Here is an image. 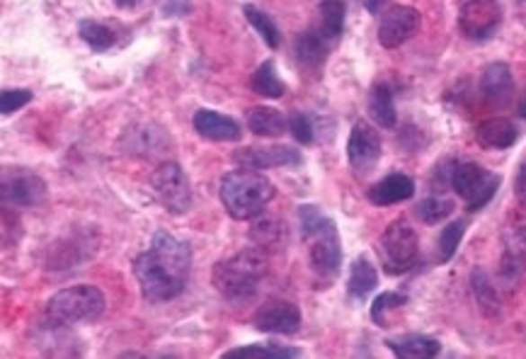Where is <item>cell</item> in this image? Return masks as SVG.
<instances>
[{
    "label": "cell",
    "mask_w": 526,
    "mask_h": 359,
    "mask_svg": "<svg viewBox=\"0 0 526 359\" xmlns=\"http://www.w3.org/2000/svg\"><path fill=\"white\" fill-rule=\"evenodd\" d=\"M192 250L168 231H156L151 246L134 260V277L146 301H173L190 280Z\"/></svg>",
    "instance_id": "cell-1"
},
{
    "label": "cell",
    "mask_w": 526,
    "mask_h": 359,
    "mask_svg": "<svg viewBox=\"0 0 526 359\" xmlns=\"http://www.w3.org/2000/svg\"><path fill=\"white\" fill-rule=\"evenodd\" d=\"M299 221H301V236L308 243V257H311L313 272L320 280H335L340 265H343V243L333 219H327L318 207L301 204L299 207Z\"/></svg>",
    "instance_id": "cell-2"
},
{
    "label": "cell",
    "mask_w": 526,
    "mask_h": 359,
    "mask_svg": "<svg viewBox=\"0 0 526 359\" xmlns=\"http://www.w3.org/2000/svg\"><path fill=\"white\" fill-rule=\"evenodd\" d=\"M264 274H267V260L263 247H245L236 256L218 260L214 265L211 282L226 301L247 303L257 294Z\"/></svg>",
    "instance_id": "cell-3"
},
{
    "label": "cell",
    "mask_w": 526,
    "mask_h": 359,
    "mask_svg": "<svg viewBox=\"0 0 526 359\" xmlns=\"http://www.w3.org/2000/svg\"><path fill=\"white\" fill-rule=\"evenodd\" d=\"M221 204L236 221H250L264 211V207L274 200V184L270 177L253 168L226 173L218 183Z\"/></svg>",
    "instance_id": "cell-4"
},
{
    "label": "cell",
    "mask_w": 526,
    "mask_h": 359,
    "mask_svg": "<svg viewBox=\"0 0 526 359\" xmlns=\"http://www.w3.org/2000/svg\"><path fill=\"white\" fill-rule=\"evenodd\" d=\"M104 294L93 284H76L61 289L47 303V316L57 326H78L95 323L104 313Z\"/></svg>",
    "instance_id": "cell-5"
},
{
    "label": "cell",
    "mask_w": 526,
    "mask_h": 359,
    "mask_svg": "<svg viewBox=\"0 0 526 359\" xmlns=\"http://www.w3.org/2000/svg\"><path fill=\"white\" fill-rule=\"evenodd\" d=\"M420 253L417 233L406 219H396L379 238V256L388 274H403L415 265Z\"/></svg>",
    "instance_id": "cell-6"
},
{
    "label": "cell",
    "mask_w": 526,
    "mask_h": 359,
    "mask_svg": "<svg viewBox=\"0 0 526 359\" xmlns=\"http://www.w3.org/2000/svg\"><path fill=\"white\" fill-rule=\"evenodd\" d=\"M451 187L470 211H478L495 197V192L500 187V175L480 168L478 163H456L451 173Z\"/></svg>",
    "instance_id": "cell-7"
},
{
    "label": "cell",
    "mask_w": 526,
    "mask_h": 359,
    "mask_svg": "<svg viewBox=\"0 0 526 359\" xmlns=\"http://www.w3.org/2000/svg\"><path fill=\"white\" fill-rule=\"evenodd\" d=\"M153 194L160 202V207L175 216L187 214L192 207L190 177L173 160H165L153 173Z\"/></svg>",
    "instance_id": "cell-8"
},
{
    "label": "cell",
    "mask_w": 526,
    "mask_h": 359,
    "mask_svg": "<svg viewBox=\"0 0 526 359\" xmlns=\"http://www.w3.org/2000/svg\"><path fill=\"white\" fill-rule=\"evenodd\" d=\"M47 183L37 173L24 168H5L3 170V183H0V197L3 207L32 209L40 207L47 200Z\"/></svg>",
    "instance_id": "cell-9"
},
{
    "label": "cell",
    "mask_w": 526,
    "mask_h": 359,
    "mask_svg": "<svg viewBox=\"0 0 526 359\" xmlns=\"http://www.w3.org/2000/svg\"><path fill=\"white\" fill-rule=\"evenodd\" d=\"M503 24V5L497 0H466L459 13L461 32L473 41H483Z\"/></svg>",
    "instance_id": "cell-10"
},
{
    "label": "cell",
    "mask_w": 526,
    "mask_h": 359,
    "mask_svg": "<svg viewBox=\"0 0 526 359\" xmlns=\"http://www.w3.org/2000/svg\"><path fill=\"white\" fill-rule=\"evenodd\" d=\"M381 136L367 121H357L352 127L350 141H347V158H350L352 170L359 177H367L374 173L376 163L381 160Z\"/></svg>",
    "instance_id": "cell-11"
},
{
    "label": "cell",
    "mask_w": 526,
    "mask_h": 359,
    "mask_svg": "<svg viewBox=\"0 0 526 359\" xmlns=\"http://www.w3.org/2000/svg\"><path fill=\"white\" fill-rule=\"evenodd\" d=\"M253 326L260 333H272V336H294L301 330V311L299 306L284 299H270L264 301L253 316Z\"/></svg>",
    "instance_id": "cell-12"
},
{
    "label": "cell",
    "mask_w": 526,
    "mask_h": 359,
    "mask_svg": "<svg viewBox=\"0 0 526 359\" xmlns=\"http://www.w3.org/2000/svg\"><path fill=\"white\" fill-rule=\"evenodd\" d=\"M420 10H415L413 5H391L381 15L379 22V41L383 49H398L400 44H406L420 27Z\"/></svg>",
    "instance_id": "cell-13"
},
{
    "label": "cell",
    "mask_w": 526,
    "mask_h": 359,
    "mask_svg": "<svg viewBox=\"0 0 526 359\" xmlns=\"http://www.w3.org/2000/svg\"><path fill=\"white\" fill-rule=\"evenodd\" d=\"M236 163L253 170L299 168L303 158L291 146H250L236 153Z\"/></svg>",
    "instance_id": "cell-14"
},
{
    "label": "cell",
    "mask_w": 526,
    "mask_h": 359,
    "mask_svg": "<svg viewBox=\"0 0 526 359\" xmlns=\"http://www.w3.org/2000/svg\"><path fill=\"white\" fill-rule=\"evenodd\" d=\"M480 93L486 97V103L497 110L507 107L514 97V78H512L510 66L503 61L486 66V71L480 76Z\"/></svg>",
    "instance_id": "cell-15"
},
{
    "label": "cell",
    "mask_w": 526,
    "mask_h": 359,
    "mask_svg": "<svg viewBox=\"0 0 526 359\" xmlns=\"http://www.w3.org/2000/svg\"><path fill=\"white\" fill-rule=\"evenodd\" d=\"M197 134L209 141H218V144H231V141H240L243 129L233 117L216 112V110H200L192 120Z\"/></svg>",
    "instance_id": "cell-16"
},
{
    "label": "cell",
    "mask_w": 526,
    "mask_h": 359,
    "mask_svg": "<svg viewBox=\"0 0 526 359\" xmlns=\"http://www.w3.org/2000/svg\"><path fill=\"white\" fill-rule=\"evenodd\" d=\"M415 194L413 177L403 175V173H393L386 175L383 180L369 190V202L374 207H391V204H400V202L410 200Z\"/></svg>",
    "instance_id": "cell-17"
},
{
    "label": "cell",
    "mask_w": 526,
    "mask_h": 359,
    "mask_svg": "<svg viewBox=\"0 0 526 359\" xmlns=\"http://www.w3.org/2000/svg\"><path fill=\"white\" fill-rule=\"evenodd\" d=\"M517 127L504 117H490V120L480 121L476 129V141L483 148H495V151H503L517 144Z\"/></svg>",
    "instance_id": "cell-18"
},
{
    "label": "cell",
    "mask_w": 526,
    "mask_h": 359,
    "mask_svg": "<svg viewBox=\"0 0 526 359\" xmlns=\"http://www.w3.org/2000/svg\"><path fill=\"white\" fill-rule=\"evenodd\" d=\"M386 347H388L396 357L403 359H432L441 352L439 340H434V337L430 336H420V333L396 337V340H386Z\"/></svg>",
    "instance_id": "cell-19"
},
{
    "label": "cell",
    "mask_w": 526,
    "mask_h": 359,
    "mask_svg": "<svg viewBox=\"0 0 526 359\" xmlns=\"http://www.w3.org/2000/svg\"><path fill=\"white\" fill-rule=\"evenodd\" d=\"M376 287H379V270H376V265L367 256L354 257V263L350 267V280H347V292H350L352 299L364 301Z\"/></svg>",
    "instance_id": "cell-20"
},
{
    "label": "cell",
    "mask_w": 526,
    "mask_h": 359,
    "mask_svg": "<svg viewBox=\"0 0 526 359\" xmlns=\"http://www.w3.org/2000/svg\"><path fill=\"white\" fill-rule=\"evenodd\" d=\"M245 124L247 129L253 131L255 136H281L284 134V129H289V120L280 110H274V107H250L245 114Z\"/></svg>",
    "instance_id": "cell-21"
},
{
    "label": "cell",
    "mask_w": 526,
    "mask_h": 359,
    "mask_svg": "<svg viewBox=\"0 0 526 359\" xmlns=\"http://www.w3.org/2000/svg\"><path fill=\"white\" fill-rule=\"evenodd\" d=\"M470 289H473V296H476V303L480 306V311L495 319L500 309H503V303H500V294H497V287L490 280V274H487L483 267H476V270L470 272Z\"/></svg>",
    "instance_id": "cell-22"
},
{
    "label": "cell",
    "mask_w": 526,
    "mask_h": 359,
    "mask_svg": "<svg viewBox=\"0 0 526 359\" xmlns=\"http://www.w3.org/2000/svg\"><path fill=\"white\" fill-rule=\"evenodd\" d=\"M369 114L381 129L396 127L398 114H396V104H393V93L386 83H379L369 93Z\"/></svg>",
    "instance_id": "cell-23"
},
{
    "label": "cell",
    "mask_w": 526,
    "mask_h": 359,
    "mask_svg": "<svg viewBox=\"0 0 526 359\" xmlns=\"http://www.w3.org/2000/svg\"><path fill=\"white\" fill-rule=\"evenodd\" d=\"M250 85H253V90H255L257 95L267 97V100H280V97H284V93H287V85H284V80L280 78L274 61H264V64L257 66V71L253 73Z\"/></svg>",
    "instance_id": "cell-24"
},
{
    "label": "cell",
    "mask_w": 526,
    "mask_h": 359,
    "mask_svg": "<svg viewBox=\"0 0 526 359\" xmlns=\"http://www.w3.org/2000/svg\"><path fill=\"white\" fill-rule=\"evenodd\" d=\"M294 51L299 61L308 68H318L323 61H325L327 47H325V37L320 32H303L296 37Z\"/></svg>",
    "instance_id": "cell-25"
},
{
    "label": "cell",
    "mask_w": 526,
    "mask_h": 359,
    "mask_svg": "<svg viewBox=\"0 0 526 359\" xmlns=\"http://www.w3.org/2000/svg\"><path fill=\"white\" fill-rule=\"evenodd\" d=\"M301 350L294 347H284V345H245V347H236V350L224 352V359H243V357H264V359H287V357H301Z\"/></svg>",
    "instance_id": "cell-26"
},
{
    "label": "cell",
    "mask_w": 526,
    "mask_h": 359,
    "mask_svg": "<svg viewBox=\"0 0 526 359\" xmlns=\"http://www.w3.org/2000/svg\"><path fill=\"white\" fill-rule=\"evenodd\" d=\"M344 27L343 0H323L320 3V34L330 41L340 40Z\"/></svg>",
    "instance_id": "cell-27"
},
{
    "label": "cell",
    "mask_w": 526,
    "mask_h": 359,
    "mask_svg": "<svg viewBox=\"0 0 526 359\" xmlns=\"http://www.w3.org/2000/svg\"><path fill=\"white\" fill-rule=\"evenodd\" d=\"M243 15H245L247 22L255 27L257 34L263 37L267 47L280 49L281 44L280 30H277V24H274V20H272L267 13H263V10L255 8V5H243Z\"/></svg>",
    "instance_id": "cell-28"
},
{
    "label": "cell",
    "mask_w": 526,
    "mask_h": 359,
    "mask_svg": "<svg viewBox=\"0 0 526 359\" xmlns=\"http://www.w3.org/2000/svg\"><path fill=\"white\" fill-rule=\"evenodd\" d=\"M80 40L85 41L93 51H107L114 44V32L110 27L95 22V20H83L78 24Z\"/></svg>",
    "instance_id": "cell-29"
},
{
    "label": "cell",
    "mask_w": 526,
    "mask_h": 359,
    "mask_svg": "<svg viewBox=\"0 0 526 359\" xmlns=\"http://www.w3.org/2000/svg\"><path fill=\"white\" fill-rule=\"evenodd\" d=\"M415 214L420 216V221H424V224H441L447 216L454 214V202L447 197H427L415 207Z\"/></svg>",
    "instance_id": "cell-30"
},
{
    "label": "cell",
    "mask_w": 526,
    "mask_h": 359,
    "mask_svg": "<svg viewBox=\"0 0 526 359\" xmlns=\"http://www.w3.org/2000/svg\"><path fill=\"white\" fill-rule=\"evenodd\" d=\"M463 233H466V221L463 219L451 221V224L441 229V233H439V260L441 263H449L454 257V253L461 246Z\"/></svg>",
    "instance_id": "cell-31"
},
{
    "label": "cell",
    "mask_w": 526,
    "mask_h": 359,
    "mask_svg": "<svg viewBox=\"0 0 526 359\" xmlns=\"http://www.w3.org/2000/svg\"><path fill=\"white\" fill-rule=\"evenodd\" d=\"M407 303V299L403 294H396V292H383V294H379L374 299V303H371V319H374V323H379V326H386V313L391 311H398V309H403Z\"/></svg>",
    "instance_id": "cell-32"
},
{
    "label": "cell",
    "mask_w": 526,
    "mask_h": 359,
    "mask_svg": "<svg viewBox=\"0 0 526 359\" xmlns=\"http://www.w3.org/2000/svg\"><path fill=\"white\" fill-rule=\"evenodd\" d=\"M27 103H32V90L13 88L0 93V112L5 114V117L15 114L17 110H22Z\"/></svg>",
    "instance_id": "cell-33"
},
{
    "label": "cell",
    "mask_w": 526,
    "mask_h": 359,
    "mask_svg": "<svg viewBox=\"0 0 526 359\" xmlns=\"http://www.w3.org/2000/svg\"><path fill=\"white\" fill-rule=\"evenodd\" d=\"M289 131H291V136L299 144L308 146L313 141V124L303 112H294L289 117Z\"/></svg>",
    "instance_id": "cell-34"
},
{
    "label": "cell",
    "mask_w": 526,
    "mask_h": 359,
    "mask_svg": "<svg viewBox=\"0 0 526 359\" xmlns=\"http://www.w3.org/2000/svg\"><path fill=\"white\" fill-rule=\"evenodd\" d=\"M280 236L281 229L277 226L274 219H263V221H257V224L253 226V238L260 243V247H270Z\"/></svg>",
    "instance_id": "cell-35"
},
{
    "label": "cell",
    "mask_w": 526,
    "mask_h": 359,
    "mask_svg": "<svg viewBox=\"0 0 526 359\" xmlns=\"http://www.w3.org/2000/svg\"><path fill=\"white\" fill-rule=\"evenodd\" d=\"M514 194H517V200L526 207V163L519 168L517 177H514Z\"/></svg>",
    "instance_id": "cell-36"
},
{
    "label": "cell",
    "mask_w": 526,
    "mask_h": 359,
    "mask_svg": "<svg viewBox=\"0 0 526 359\" xmlns=\"http://www.w3.org/2000/svg\"><path fill=\"white\" fill-rule=\"evenodd\" d=\"M364 5H367V8L371 10V13H376V10H379L383 5V0H364Z\"/></svg>",
    "instance_id": "cell-37"
},
{
    "label": "cell",
    "mask_w": 526,
    "mask_h": 359,
    "mask_svg": "<svg viewBox=\"0 0 526 359\" xmlns=\"http://www.w3.org/2000/svg\"><path fill=\"white\" fill-rule=\"evenodd\" d=\"M519 117H522V120H526V93L522 95V100H519Z\"/></svg>",
    "instance_id": "cell-38"
},
{
    "label": "cell",
    "mask_w": 526,
    "mask_h": 359,
    "mask_svg": "<svg viewBox=\"0 0 526 359\" xmlns=\"http://www.w3.org/2000/svg\"><path fill=\"white\" fill-rule=\"evenodd\" d=\"M114 3H117L120 8H134L138 0H114Z\"/></svg>",
    "instance_id": "cell-39"
}]
</instances>
